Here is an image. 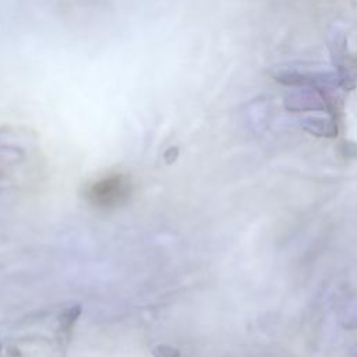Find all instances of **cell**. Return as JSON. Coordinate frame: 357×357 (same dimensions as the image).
<instances>
[{
  "label": "cell",
  "mask_w": 357,
  "mask_h": 357,
  "mask_svg": "<svg viewBox=\"0 0 357 357\" xmlns=\"http://www.w3.org/2000/svg\"><path fill=\"white\" fill-rule=\"evenodd\" d=\"M131 181L124 174H110L93 181L86 190L88 201L100 209L124 205L131 195Z\"/></svg>",
  "instance_id": "cell-1"
},
{
  "label": "cell",
  "mask_w": 357,
  "mask_h": 357,
  "mask_svg": "<svg viewBox=\"0 0 357 357\" xmlns=\"http://www.w3.org/2000/svg\"><path fill=\"white\" fill-rule=\"evenodd\" d=\"M317 91V89H315ZM311 91H297L287 96L286 106L291 110H308V109H322L324 96H319L317 92Z\"/></svg>",
  "instance_id": "cell-2"
},
{
  "label": "cell",
  "mask_w": 357,
  "mask_h": 357,
  "mask_svg": "<svg viewBox=\"0 0 357 357\" xmlns=\"http://www.w3.org/2000/svg\"><path fill=\"white\" fill-rule=\"evenodd\" d=\"M301 127L318 137H335L337 130H336V124L333 120L328 119V117H321V116H310L303 119L301 121Z\"/></svg>",
  "instance_id": "cell-3"
}]
</instances>
